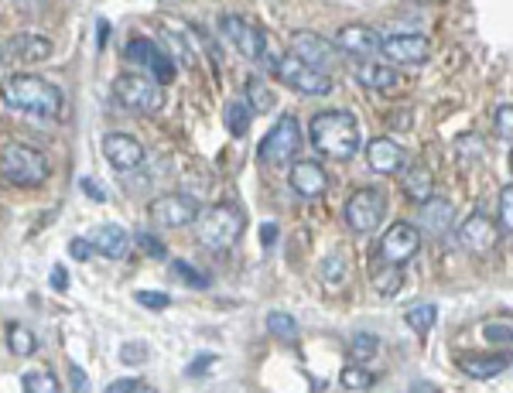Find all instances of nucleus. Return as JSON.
Here are the masks:
<instances>
[{"label":"nucleus","mask_w":513,"mask_h":393,"mask_svg":"<svg viewBox=\"0 0 513 393\" xmlns=\"http://www.w3.org/2000/svg\"><path fill=\"white\" fill-rule=\"evenodd\" d=\"M510 318H503V322H486L483 325V339L493 342V346H510Z\"/></svg>","instance_id":"38"},{"label":"nucleus","mask_w":513,"mask_h":393,"mask_svg":"<svg viewBox=\"0 0 513 393\" xmlns=\"http://www.w3.org/2000/svg\"><path fill=\"white\" fill-rule=\"evenodd\" d=\"M11 52L18 55L21 62H42L52 55V42L42 35H28V31H24V35H14Z\"/></svg>","instance_id":"24"},{"label":"nucleus","mask_w":513,"mask_h":393,"mask_svg":"<svg viewBox=\"0 0 513 393\" xmlns=\"http://www.w3.org/2000/svg\"><path fill=\"white\" fill-rule=\"evenodd\" d=\"M459 370L472 376V380H493V376L510 370V359L500 356V352H493V356H462Z\"/></svg>","instance_id":"22"},{"label":"nucleus","mask_w":513,"mask_h":393,"mask_svg":"<svg viewBox=\"0 0 513 393\" xmlns=\"http://www.w3.org/2000/svg\"><path fill=\"white\" fill-rule=\"evenodd\" d=\"M308 137H312L315 151L332 161H353L363 147L360 120L349 110H325L315 113L308 124Z\"/></svg>","instance_id":"1"},{"label":"nucleus","mask_w":513,"mask_h":393,"mask_svg":"<svg viewBox=\"0 0 513 393\" xmlns=\"http://www.w3.org/2000/svg\"><path fill=\"white\" fill-rule=\"evenodd\" d=\"M7 335V349L14 352V356H31V352L38 349V335L28 329V325H21V322H11L4 329Z\"/></svg>","instance_id":"26"},{"label":"nucleus","mask_w":513,"mask_h":393,"mask_svg":"<svg viewBox=\"0 0 513 393\" xmlns=\"http://www.w3.org/2000/svg\"><path fill=\"white\" fill-rule=\"evenodd\" d=\"M377 349H380V339L370 332H360L349 339V356H353V363H370V359L377 356Z\"/></svg>","instance_id":"33"},{"label":"nucleus","mask_w":513,"mask_h":393,"mask_svg":"<svg viewBox=\"0 0 513 393\" xmlns=\"http://www.w3.org/2000/svg\"><path fill=\"white\" fill-rule=\"evenodd\" d=\"M346 226L353 233H377L384 226V216H387V195L380 188H360L353 192V199L346 202Z\"/></svg>","instance_id":"8"},{"label":"nucleus","mask_w":513,"mask_h":393,"mask_svg":"<svg viewBox=\"0 0 513 393\" xmlns=\"http://www.w3.org/2000/svg\"><path fill=\"white\" fill-rule=\"evenodd\" d=\"M404 161V147L394 137H373L366 144V165L377 175H397V171H404Z\"/></svg>","instance_id":"19"},{"label":"nucleus","mask_w":513,"mask_h":393,"mask_svg":"<svg viewBox=\"0 0 513 393\" xmlns=\"http://www.w3.org/2000/svg\"><path fill=\"white\" fill-rule=\"evenodd\" d=\"M48 158L31 144H7L0 154V175L18 188H35L48 178Z\"/></svg>","instance_id":"4"},{"label":"nucleus","mask_w":513,"mask_h":393,"mask_svg":"<svg viewBox=\"0 0 513 393\" xmlns=\"http://www.w3.org/2000/svg\"><path fill=\"white\" fill-rule=\"evenodd\" d=\"M260 240L271 247V243H274V223H264V229H260Z\"/></svg>","instance_id":"49"},{"label":"nucleus","mask_w":513,"mask_h":393,"mask_svg":"<svg viewBox=\"0 0 513 393\" xmlns=\"http://www.w3.org/2000/svg\"><path fill=\"white\" fill-rule=\"evenodd\" d=\"M127 62H141L144 69H148V76L154 79V83H171V79L178 76L175 62H171V55H165L158 48V42H151V38H134L127 48H124Z\"/></svg>","instance_id":"12"},{"label":"nucleus","mask_w":513,"mask_h":393,"mask_svg":"<svg viewBox=\"0 0 513 393\" xmlns=\"http://www.w3.org/2000/svg\"><path fill=\"white\" fill-rule=\"evenodd\" d=\"M250 120H254V113H250V106L243 103V100L226 103L223 124H226V130H230L233 137H243V134H247V130H250Z\"/></svg>","instance_id":"28"},{"label":"nucleus","mask_w":513,"mask_h":393,"mask_svg":"<svg viewBox=\"0 0 513 393\" xmlns=\"http://www.w3.org/2000/svg\"><path fill=\"white\" fill-rule=\"evenodd\" d=\"M418 250H421V233L411 223H404V219L390 226L384 240H380V257L390 267H404L407 260L418 257Z\"/></svg>","instance_id":"11"},{"label":"nucleus","mask_w":513,"mask_h":393,"mask_svg":"<svg viewBox=\"0 0 513 393\" xmlns=\"http://www.w3.org/2000/svg\"><path fill=\"white\" fill-rule=\"evenodd\" d=\"M346 277H349L346 257H342V253H329V257L322 260V281H325V288H329V291L342 288V284H346Z\"/></svg>","instance_id":"29"},{"label":"nucleus","mask_w":513,"mask_h":393,"mask_svg":"<svg viewBox=\"0 0 513 393\" xmlns=\"http://www.w3.org/2000/svg\"><path fill=\"white\" fill-rule=\"evenodd\" d=\"M7 106L24 113H35V117H59L62 113V89L48 79L35 76V72H18V76H7L0 86Z\"/></svg>","instance_id":"2"},{"label":"nucleus","mask_w":513,"mask_h":393,"mask_svg":"<svg viewBox=\"0 0 513 393\" xmlns=\"http://www.w3.org/2000/svg\"><path fill=\"white\" fill-rule=\"evenodd\" d=\"M100 147H103V158H107L117 171H134L144 165V144L137 141L134 134L110 130V134H103Z\"/></svg>","instance_id":"13"},{"label":"nucleus","mask_w":513,"mask_h":393,"mask_svg":"<svg viewBox=\"0 0 513 393\" xmlns=\"http://www.w3.org/2000/svg\"><path fill=\"white\" fill-rule=\"evenodd\" d=\"M69 376H72V383H76V393H86L89 390V383H86V376L79 366H69Z\"/></svg>","instance_id":"48"},{"label":"nucleus","mask_w":513,"mask_h":393,"mask_svg":"<svg viewBox=\"0 0 513 393\" xmlns=\"http://www.w3.org/2000/svg\"><path fill=\"white\" fill-rule=\"evenodd\" d=\"M219 28H223V35L230 38L233 48L243 55V59L260 62L267 55V38L254 21L240 18V14H223V18H219Z\"/></svg>","instance_id":"10"},{"label":"nucleus","mask_w":513,"mask_h":393,"mask_svg":"<svg viewBox=\"0 0 513 393\" xmlns=\"http://www.w3.org/2000/svg\"><path fill=\"white\" fill-rule=\"evenodd\" d=\"M134 301H137V305H144L148 311H165L171 305V298H168V294H161V291H137Z\"/></svg>","instance_id":"40"},{"label":"nucleus","mask_w":513,"mask_h":393,"mask_svg":"<svg viewBox=\"0 0 513 393\" xmlns=\"http://www.w3.org/2000/svg\"><path fill=\"white\" fill-rule=\"evenodd\" d=\"M404 195L411 202H425L435 195V182H431V171L421 165H411L404 171Z\"/></svg>","instance_id":"25"},{"label":"nucleus","mask_w":513,"mask_h":393,"mask_svg":"<svg viewBox=\"0 0 513 393\" xmlns=\"http://www.w3.org/2000/svg\"><path fill=\"white\" fill-rule=\"evenodd\" d=\"M21 387H24V393H62L59 376L52 370H42V366H38V370H24Z\"/></svg>","instance_id":"27"},{"label":"nucleus","mask_w":513,"mask_h":393,"mask_svg":"<svg viewBox=\"0 0 513 393\" xmlns=\"http://www.w3.org/2000/svg\"><path fill=\"white\" fill-rule=\"evenodd\" d=\"M247 106H250V113H267V110H274V93L267 89L264 83H260L257 76H250L247 79Z\"/></svg>","instance_id":"32"},{"label":"nucleus","mask_w":513,"mask_h":393,"mask_svg":"<svg viewBox=\"0 0 513 393\" xmlns=\"http://www.w3.org/2000/svg\"><path fill=\"white\" fill-rule=\"evenodd\" d=\"M130 393H158V390H154V387H148V383H137V387L130 390Z\"/></svg>","instance_id":"50"},{"label":"nucleus","mask_w":513,"mask_h":393,"mask_svg":"<svg viewBox=\"0 0 513 393\" xmlns=\"http://www.w3.org/2000/svg\"><path fill=\"white\" fill-rule=\"evenodd\" d=\"M459 243L469 253H476V257H486V253H493L496 243H500V226H496L486 212H472L466 223L459 226Z\"/></svg>","instance_id":"14"},{"label":"nucleus","mask_w":513,"mask_h":393,"mask_svg":"<svg viewBox=\"0 0 513 393\" xmlns=\"http://www.w3.org/2000/svg\"><path fill=\"white\" fill-rule=\"evenodd\" d=\"M0 62H4V48H0Z\"/></svg>","instance_id":"51"},{"label":"nucleus","mask_w":513,"mask_h":393,"mask_svg":"<svg viewBox=\"0 0 513 393\" xmlns=\"http://www.w3.org/2000/svg\"><path fill=\"white\" fill-rule=\"evenodd\" d=\"M496 130H500L503 141H510L513 137V106L503 103L500 110H496Z\"/></svg>","instance_id":"41"},{"label":"nucleus","mask_w":513,"mask_h":393,"mask_svg":"<svg viewBox=\"0 0 513 393\" xmlns=\"http://www.w3.org/2000/svg\"><path fill=\"white\" fill-rule=\"evenodd\" d=\"M148 216H151V223L161 229H182L199 219V202L182 192H165L148 206Z\"/></svg>","instance_id":"9"},{"label":"nucleus","mask_w":513,"mask_h":393,"mask_svg":"<svg viewBox=\"0 0 513 393\" xmlns=\"http://www.w3.org/2000/svg\"><path fill=\"white\" fill-rule=\"evenodd\" d=\"M171 274L182 277V281L189 284V288H199V291H206V288H209L206 274H202V270H195L192 264H185V260H171Z\"/></svg>","instance_id":"36"},{"label":"nucleus","mask_w":513,"mask_h":393,"mask_svg":"<svg viewBox=\"0 0 513 393\" xmlns=\"http://www.w3.org/2000/svg\"><path fill=\"white\" fill-rule=\"evenodd\" d=\"M86 240L96 253H103V257H110V260H124L130 253V233L120 223H103V226L89 229Z\"/></svg>","instance_id":"20"},{"label":"nucleus","mask_w":513,"mask_h":393,"mask_svg":"<svg viewBox=\"0 0 513 393\" xmlns=\"http://www.w3.org/2000/svg\"><path fill=\"white\" fill-rule=\"evenodd\" d=\"M274 76H278L288 89L301 93V96H329L332 93V76H329V72L312 69V65L295 59L291 52H284L278 59V65H274Z\"/></svg>","instance_id":"7"},{"label":"nucleus","mask_w":513,"mask_h":393,"mask_svg":"<svg viewBox=\"0 0 513 393\" xmlns=\"http://www.w3.org/2000/svg\"><path fill=\"white\" fill-rule=\"evenodd\" d=\"M216 363V356H213V352H206V356H195L192 359V366H189V376H199V373H206L209 370V366H213Z\"/></svg>","instance_id":"44"},{"label":"nucleus","mask_w":513,"mask_h":393,"mask_svg":"<svg viewBox=\"0 0 513 393\" xmlns=\"http://www.w3.org/2000/svg\"><path fill=\"white\" fill-rule=\"evenodd\" d=\"M291 55L319 72H329L332 65H336V45H332L329 38L315 35V31H298V35L291 38Z\"/></svg>","instance_id":"15"},{"label":"nucleus","mask_w":513,"mask_h":393,"mask_svg":"<svg viewBox=\"0 0 513 393\" xmlns=\"http://www.w3.org/2000/svg\"><path fill=\"white\" fill-rule=\"evenodd\" d=\"M52 288L69 291V274H65V267H52Z\"/></svg>","instance_id":"46"},{"label":"nucleus","mask_w":513,"mask_h":393,"mask_svg":"<svg viewBox=\"0 0 513 393\" xmlns=\"http://www.w3.org/2000/svg\"><path fill=\"white\" fill-rule=\"evenodd\" d=\"M401 284H404V274H401V267H380V270H373V288H377L384 298H390V294H397L401 291Z\"/></svg>","instance_id":"34"},{"label":"nucleus","mask_w":513,"mask_h":393,"mask_svg":"<svg viewBox=\"0 0 513 393\" xmlns=\"http://www.w3.org/2000/svg\"><path fill=\"white\" fill-rule=\"evenodd\" d=\"M267 332L271 335H278V339H284V342H291V339H298V322L295 318L288 315V311H271L267 315Z\"/></svg>","instance_id":"35"},{"label":"nucleus","mask_w":513,"mask_h":393,"mask_svg":"<svg viewBox=\"0 0 513 393\" xmlns=\"http://www.w3.org/2000/svg\"><path fill=\"white\" fill-rule=\"evenodd\" d=\"M339 52L353 55V59H370V55L380 52V35L366 24H346V28L336 31V42Z\"/></svg>","instance_id":"17"},{"label":"nucleus","mask_w":513,"mask_h":393,"mask_svg":"<svg viewBox=\"0 0 513 393\" xmlns=\"http://www.w3.org/2000/svg\"><path fill=\"white\" fill-rule=\"evenodd\" d=\"M195 229H199V243L206 250H230L240 243L243 229H247V219H243L240 206H233V202H219V206L199 212V219H195Z\"/></svg>","instance_id":"3"},{"label":"nucleus","mask_w":513,"mask_h":393,"mask_svg":"<svg viewBox=\"0 0 513 393\" xmlns=\"http://www.w3.org/2000/svg\"><path fill=\"white\" fill-rule=\"evenodd\" d=\"M496 206H500V233H513V185L500 188Z\"/></svg>","instance_id":"37"},{"label":"nucleus","mask_w":513,"mask_h":393,"mask_svg":"<svg viewBox=\"0 0 513 393\" xmlns=\"http://www.w3.org/2000/svg\"><path fill=\"white\" fill-rule=\"evenodd\" d=\"M134 240H137V247H141V250H148V257H154V260H165L168 257L165 243H161L158 236H151V233H144V229H141Z\"/></svg>","instance_id":"39"},{"label":"nucleus","mask_w":513,"mask_h":393,"mask_svg":"<svg viewBox=\"0 0 513 393\" xmlns=\"http://www.w3.org/2000/svg\"><path fill=\"white\" fill-rule=\"evenodd\" d=\"M113 96L117 103L130 113H141V117H151L165 106V89L161 83H154L148 72H124V76L113 79Z\"/></svg>","instance_id":"5"},{"label":"nucleus","mask_w":513,"mask_h":393,"mask_svg":"<svg viewBox=\"0 0 513 393\" xmlns=\"http://www.w3.org/2000/svg\"><path fill=\"white\" fill-rule=\"evenodd\" d=\"M298 147H301V124L295 117H281L278 124L260 137L257 161H260V165H267V168H281V165H288V161L295 158Z\"/></svg>","instance_id":"6"},{"label":"nucleus","mask_w":513,"mask_h":393,"mask_svg":"<svg viewBox=\"0 0 513 393\" xmlns=\"http://www.w3.org/2000/svg\"><path fill=\"white\" fill-rule=\"evenodd\" d=\"M353 76L356 83H363L366 89H377V93H390L397 86V72L387 62H363Z\"/></svg>","instance_id":"23"},{"label":"nucleus","mask_w":513,"mask_h":393,"mask_svg":"<svg viewBox=\"0 0 513 393\" xmlns=\"http://www.w3.org/2000/svg\"><path fill=\"white\" fill-rule=\"evenodd\" d=\"M404 322H407V329H414L418 335H425V332L435 329V322H438V308H435V305H414V308H407Z\"/></svg>","instance_id":"30"},{"label":"nucleus","mask_w":513,"mask_h":393,"mask_svg":"<svg viewBox=\"0 0 513 393\" xmlns=\"http://www.w3.org/2000/svg\"><path fill=\"white\" fill-rule=\"evenodd\" d=\"M120 356H124L127 366H137V356L148 359V346H144V342H137V346H124L120 349Z\"/></svg>","instance_id":"43"},{"label":"nucleus","mask_w":513,"mask_h":393,"mask_svg":"<svg viewBox=\"0 0 513 393\" xmlns=\"http://www.w3.org/2000/svg\"><path fill=\"white\" fill-rule=\"evenodd\" d=\"M288 185L301 199H319V195L329 192V175H325L319 161H295L288 171Z\"/></svg>","instance_id":"18"},{"label":"nucleus","mask_w":513,"mask_h":393,"mask_svg":"<svg viewBox=\"0 0 513 393\" xmlns=\"http://www.w3.org/2000/svg\"><path fill=\"white\" fill-rule=\"evenodd\" d=\"M89 250H93V247H89L86 236H76V240H69V253H72L76 260H86V257H89Z\"/></svg>","instance_id":"45"},{"label":"nucleus","mask_w":513,"mask_h":393,"mask_svg":"<svg viewBox=\"0 0 513 393\" xmlns=\"http://www.w3.org/2000/svg\"><path fill=\"white\" fill-rule=\"evenodd\" d=\"M373 380H377V376L370 370H363V363H349V366H342V373H339L342 390H370Z\"/></svg>","instance_id":"31"},{"label":"nucleus","mask_w":513,"mask_h":393,"mask_svg":"<svg viewBox=\"0 0 513 393\" xmlns=\"http://www.w3.org/2000/svg\"><path fill=\"white\" fill-rule=\"evenodd\" d=\"M79 188H83V195H89L93 202H100V206H103V202H110V192L100 182H96V178H83Z\"/></svg>","instance_id":"42"},{"label":"nucleus","mask_w":513,"mask_h":393,"mask_svg":"<svg viewBox=\"0 0 513 393\" xmlns=\"http://www.w3.org/2000/svg\"><path fill=\"white\" fill-rule=\"evenodd\" d=\"M134 387H137V380H130V376H127V380H113L103 393H130Z\"/></svg>","instance_id":"47"},{"label":"nucleus","mask_w":513,"mask_h":393,"mask_svg":"<svg viewBox=\"0 0 513 393\" xmlns=\"http://www.w3.org/2000/svg\"><path fill=\"white\" fill-rule=\"evenodd\" d=\"M452 219H455V209L449 199H438V195H431V199L418 202V223L425 233L431 236H445L452 229Z\"/></svg>","instance_id":"21"},{"label":"nucleus","mask_w":513,"mask_h":393,"mask_svg":"<svg viewBox=\"0 0 513 393\" xmlns=\"http://www.w3.org/2000/svg\"><path fill=\"white\" fill-rule=\"evenodd\" d=\"M380 52L394 65H425L431 55V42L425 35H390L380 38Z\"/></svg>","instance_id":"16"}]
</instances>
